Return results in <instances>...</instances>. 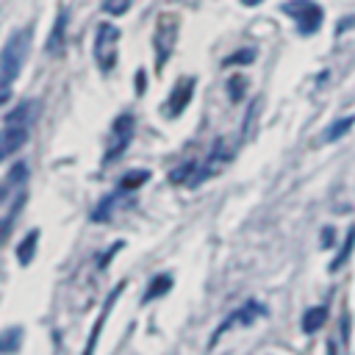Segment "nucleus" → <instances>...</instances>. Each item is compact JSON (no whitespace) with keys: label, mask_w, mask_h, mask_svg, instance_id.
<instances>
[{"label":"nucleus","mask_w":355,"mask_h":355,"mask_svg":"<svg viewBox=\"0 0 355 355\" xmlns=\"http://www.w3.org/2000/svg\"><path fill=\"white\" fill-rule=\"evenodd\" d=\"M31 33H33V31L25 28V31L11 33V39L6 42V47H3V53H0V75H3L6 80H14V78L19 75L22 61H25L28 47H31Z\"/></svg>","instance_id":"1"},{"label":"nucleus","mask_w":355,"mask_h":355,"mask_svg":"<svg viewBox=\"0 0 355 355\" xmlns=\"http://www.w3.org/2000/svg\"><path fill=\"white\" fill-rule=\"evenodd\" d=\"M178 25L180 19L169 11H164L155 22V36H153V50H155V67H164L166 58L172 55V47L178 42Z\"/></svg>","instance_id":"2"},{"label":"nucleus","mask_w":355,"mask_h":355,"mask_svg":"<svg viewBox=\"0 0 355 355\" xmlns=\"http://www.w3.org/2000/svg\"><path fill=\"white\" fill-rule=\"evenodd\" d=\"M283 11L297 19V31L302 36L316 33L319 25H322V17H324L322 8L316 3H311V0H288V3H283Z\"/></svg>","instance_id":"3"},{"label":"nucleus","mask_w":355,"mask_h":355,"mask_svg":"<svg viewBox=\"0 0 355 355\" xmlns=\"http://www.w3.org/2000/svg\"><path fill=\"white\" fill-rule=\"evenodd\" d=\"M116 42H119V28L103 22L94 36V61L103 72H108L116 64Z\"/></svg>","instance_id":"4"},{"label":"nucleus","mask_w":355,"mask_h":355,"mask_svg":"<svg viewBox=\"0 0 355 355\" xmlns=\"http://www.w3.org/2000/svg\"><path fill=\"white\" fill-rule=\"evenodd\" d=\"M258 316H266V308H263L261 302H252V300H250V302H244L239 311H233V313H230V316H227V319L214 330V336H211V347H214V344L219 341V336H222V333H227L230 327H236V324H244V327H247V324H252Z\"/></svg>","instance_id":"5"},{"label":"nucleus","mask_w":355,"mask_h":355,"mask_svg":"<svg viewBox=\"0 0 355 355\" xmlns=\"http://www.w3.org/2000/svg\"><path fill=\"white\" fill-rule=\"evenodd\" d=\"M25 141H28V130H25V125H8L6 130H0V161L11 158Z\"/></svg>","instance_id":"6"},{"label":"nucleus","mask_w":355,"mask_h":355,"mask_svg":"<svg viewBox=\"0 0 355 355\" xmlns=\"http://www.w3.org/2000/svg\"><path fill=\"white\" fill-rule=\"evenodd\" d=\"M191 92H194V78H180V80L175 83L169 100H166V114H169V116H178V114L189 105Z\"/></svg>","instance_id":"7"},{"label":"nucleus","mask_w":355,"mask_h":355,"mask_svg":"<svg viewBox=\"0 0 355 355\" xmlns=\"http://www.w3.org/2000/svg\"><path fill=\"white\" fill-rule=\"evenodd\" d=\"M114 136H116V144L105 153V161H114V158L128 147V141H130V136H133V116H130V114L116 116V122H114Z\"/></svg>","instance_id":"8"},{"label":"nucleus","mask_w":355,"mask_h":355,"mask_svg":"<svg viewBox=\"0 0 355 355\" xmlns=\"http://www.w3.org/2000/svg\"><path fill=\"white\" fill-rule=\"evenodd\" d=\"M122 288H125V283H119L114 291H111V297L105 300V305H103V311H100V316H97V324H94V330H92V338H89V347H86V352L83 355H92L94 352V344H97V336H100V330H103V322H105V313L111 311V305L119 300V294H122Z\"/></svg>","instance_id":"9"},{"label":"nucleus","mask_w":355,"mask_h":355,"mask_svg":"<svg viewBox=\"0 0 355 355\" xmlns=\"http://www.w3.org/2000/svg\"><path fill=\"white\" fill-rule=\"evenodd\" d=\"M64 25H67V11L61 8L58 17H55V25H53V33L47 39V53L50 55H58L64 50Z\"/></svg>","instance_id":"10"},{"label":"nucleus","mask_w":355,"mask_h":355,"mask_svg":"<svg viewBox=\"0 0 355 355\" xmlns=\"http://www.w3.org/2000/svg\"><path fill=\"white\" fill-rule=\"evenodd\" d=\"M327 322V308L324 305H313L302 313V333H316L322 330V324Z\"/></svg>","instance_id":"11"},{"label":"nucleus","mask_w":355,"mask_h":355,"mask_svg":"<svg viewBox=\"0 0 355 355\" xmlns=\"http://www.w3.org/2000/svg\"><path fill=\"white\" fill-rule=\"evenodd\" d=\"M36 241H39V230H31L22 241H19V247H17V261L25 266V263H31L33 261V252H36Z\"/></svg>","instance_id":"12"},{"label":"nucleus","mask_w":355,"mask_h":355,"mask_svg":"<svg viewBox=\"0 0 355 355\" xmlns=\"http://www.w3.org/2000/svg\"><path fill=\"white\" fill-rule=\"evenodd\" d=\"M19 344H22V327H8V330L0 336V355L17 352Z\"/></svg>","instance_id":"13"},{"label":"nucleus","mask_w":355,"mask_h":355,"mask_svg":"<svg viewBox=\"0 0 355 355\" xmlns=\"http://www.w3.org/2000/svg\"><path fill=\"white\" fill-rule=\"evenodd\" d=\"M352 125H355V114H352V116H341V119H336V122L324 130V141H336V139H341L344 133H349Z\"/></svg>","instance_id":"14"},{"label":"nucleus","mask_w":355,"mask_h":355,"mask_svg":"<svg viewBox=\"0 0 355 355\" xmlns=\"http://www.w3.org/2000/svg\"><path fill=\"white\" fill-rule=\"evenodd\" d=\"M169 288H172V277H169V275H158V277L147 286V291H144V302H150V300H155V297L166 294Z\"/></svg>","instance_id":"15"},{"label":"nucleus","mask_w":355,"mask_h":355,"mask_svg":"<svg viewBox=\"0 0 355 355\" xmlns=\"http://www.w3.org/2000/svg\"><path fill=\"white\" fill-rule=\"evenodd\" d=\"M352 247H355V225L349 227V233H347V241H344V247L338 250V255L330 261V272H338V269H341V263H344V261L352 255Z\"/></svg>","instance_id":"16"},{"label":"nucleus","mask_w":355,"mask_h":355,"mask_svg":"<svg viewBox=\"0 0 355 355\" xmlns=\"http://www.w3.org/2000/svg\"><path fill=\"white\" fill-rule=\"evenodd\" d=\"M150 178V172L147 169H130V172H125L122 178H119V189H139V186H144V180Z\"/></svg>","instance_id":"17"},{"label":"nucleus","mask_w":355,"mask_h":355,"mask_svg":"<svg viewBox=\"0 0 355 355\" xmlns=\"http://www.w3.org/2000/svg\"><path fill=\"white\" fill-rule=\"evenodd\" d=\"M227 89H230V100L239 103L241 94H244V89H247V78H244V75H233V78L227 80Z\"/></svg>","instance_id":"18"},{"label":"nucleus","mask_w":355,"mask_h":355,"mask_svg":"<svg viewBox=\"0 0 355 355\" xmlns=\"http://www.w3.org/2000/svg\"><path fill=\"white\" fill-rule=\"evenodd\" d=\"M31 108H33V103H28V100H25L22 105H17V108H14V111H11L8 116H6V122H8V125H17V122H25V119L31 116V114H28Z\"/></svg>","instance_id":"19"},{"label":"nucleus","mask_w":355,"mask_h":355,"mask_svg":"<svg viewBox=\"0 0 355 355\" xmlns=\"http://www.w3.org/2000/svg\"><path fill=\"white\" fill-rule=\"evenodd\" d=\"M194 169H197V164H194V161H186L180 169H175V172L169 175V180H172V183H183V180H191Z\"/></svg>","instance_id":"20"},{"label":"nucleus","mask_w":355,"mask_h":355,"mask_svg":"<svg viewBox=\"0 0 355 355\" xmlns=\"http://www.w3.org/2000/svg\"><path fill=\"white\" fill-rule=\"evenodd\" d=\"M130 3H133V0H105V3H103V11L111 14V17H119V14H125V11L130 8Z\"/></svg>","instance_id":"21"},{"label":"nucleus","mask_w":355,"mask_h":355,"mask_svg":"<svg viewBox=\"0 0 355 355\" xmlns=\"http://www.w3.org/2000/svg\"><path fill=\"white\" fill-rule=\"evenodd\" d=\"M250 61H255V50H252V47H250V50H239V53H233V55L225 58L227 67H230V64H250Z\"/></svg>","instance_id":"22"},{"label":"nucleus","mask_w":355,"mask_h":355,"mask_svg":"<svg viewBox=\"0 0 355 355\" xmlns=\"http://www.w3.org/2000/svg\"><path fill=\"white\" fill-rule=\"evenodd\" d=\"M25 175H28V166H25V164H17V166H14L11 172H8V178H6V180H8L11 186H14V183H19V180H22Z\"/></svg>","instance_id":"23"},{"label":"nucleus","mask_w":355,"mask_h":355,"mask_svg":"<svg viewBox=\"0 0 355 355\" xmlns=\"http://www.w3.org/2000/svg\"><path fill=\"white\" fill-rule=\"evenodd\" d=\"M333 239H336V230L327 225L324 230H322V250H327V247H333Z\"/></svg>","instance_id":"24"},{"label":"nucleus","mask_w":355,"mask_h":355,"mask_svg":"<svg viewBox=\"0 0 355 355\" xmlns=\"http://www.w3.org/2000/svg\"><path fill=\"white\" fill-rule=\"evenodd\" d=\"M352 25H355V14H352V17H341V19H338V25H336V33L341 36V33H344V31H349Z\"/></svg>","instance_id":"25"},{"label":"nucleus","mask_w":355,"mask_h":355,"mask_svg":"<svg viewBox=\"0 0 355 355\" xmlns=\"http://www.w3.org/2000/svg\"><path fill=\"white\" fill-rule=\"evenodd\" d=\"M8 97H11V80H6V78L0 75V105H3Z\"/></svg>","instance_id":"26"},{"label":"nucleus","mask_w":355,"mask_h":355,"mask_svg":"<svg viewBox=\"0 0 355 355\" xmlns=\"http://www.w3.org/2000/svg\"><path fill=\"white\" fill-rule=\"evenodd\" d=\"M119 247H125V244H122V241H116V244H114V247H111V250H108V252L100 258V269H103V266H105V263H108V261H111V258L119 252Z\"/></svg>","instance_id":"27"},{"label":"nucleus","mask_w":355,"mask_h":355,"mask_svg":"<svg viewBox=\"0 0 355 355\" xmlns=\"http://www.w3.org/2000/svg\"><path fill=\"white\" fill-rule=\"evenodd\" d=\"M8 230H11V216L8 219H0V241L8 236Z\"/></svg>","instance_id":"28"},{"label":"nucleus","mask_w":355,"mask_h":355,"mask_svg":"<svg viewBox=\"0 0 355 355\" xmlns=\"http://www.w3.org/2000/svg\"><path fill=\"white\" fill-rule=\"evenodd\" d=\"M8 186H11V183H0V202H3L6 194H8Z\"/></svg>","instance_id":"29"},{"label":"nucleus","mask_w":355,"mask_h":355,"mask_svg":"<svg viewBox=\"0 0 355 355\" xmlns=\"http://www.w3.org/2000/svg\"><path fill=\"white\" fill-rule=\"evenodd\" d=\"M327 355H336V341H327Z\"/></svg>","instance_id":"30"},{"label":"nucleus","mask_w":355,"mask_h":355,"mask_svg":"<svg viewBox=\"0 0 355 355\" xmlns=\"http://www.w3.org/2000/svg\"><path fill=\"white\" fill-rule=\"evenodd\" d=\"M244 6H258V3H263V0H241Z\"/></svg>","instance_id":"31"}]
</instances>
